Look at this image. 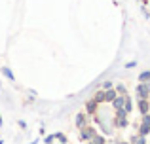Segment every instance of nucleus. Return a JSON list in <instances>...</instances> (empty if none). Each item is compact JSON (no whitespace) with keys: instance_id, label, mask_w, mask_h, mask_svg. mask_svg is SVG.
I'll return each instance as SVG.
<instances>
[{"instance_id":"nucleus-14","label":"nucleus","mask_w":150,"mask_h":144,"mask_svg":"<svg viewBox=\"0 0 150 144\" xmlns=\"http://www.w3.org/2000/svg\"><path fill=\"white\" fill-rule=\"evenodd\" d=\"M91 140L95 142V144H105V138H103V137H97V135H95V137L91 138Z\"/></svg>"},{"instance_id":"nucleus-19","label":"nucleus","mask_w":150,"mask_h":144,"mask_svg":"<svg viewBox=\"0 0 150 144\" xmlns=\"http://www.w3.org/2000/svg\"><path fill=\"white\" fill-rule=\"evenodd\" d=\"M53 140H55V135H50V137L46 138V144H51V142H53Z\"/></svg>"},{"instance_id":"nucleus-7","label":"nucleus","mask_w":150,"mask_h":144,"mask_svg":"<svg viewBox=\"0 0 150 144\" xmlns=\"http://www.w3.org/2000/svg\"><path fill=\"white\" fill-rule=\"evenodd\" d=\"M148 99H139V110H141V114H148Z\"/></svg>"},{"instance_id":"nucleus-21","label":"nucleus","mask_w":150,"mask_h":144,"mask_svg":"<svg viewBox=\"0 0 150 144\" xmlns=\"http://www.w3.org/2000/svg\"><path fill=\"white\" fill-rule=\"evenodd\" d=\"M88 144H95V142H93V140H91V142H88Z\"/></svg>"},{"instance_id":"nucleus-16","label":"nucleus","mask_w":150,"mask_h":144,"mask_svg":"<svg viewBox=\"0 0 150 144\" xmlns=\"http://www.w3.org/2000/svg\"><path fill=\"white\" fill-rule=\"evenodd\" d=\"M55 138H57V140H61V142H67V137H65V135H61V133L55 135Z\"/></svg>"},{"instance_id":"nucleus-6","label":"nucleus","mask_w":150,"mask_h":144,"mask_svg":"<svg viewBox=\"0 0 150 144\" xmlns=\"http://www.w3.org/2000/svg\"><path fill=\"white\" fill-rule=\"evenodd\" d=\"M116 97H118V91H116V89L110 87V89H106V91H105V100H108V103H112Z\"/></svg>"},{"instance_id":"nucleus-15","label":"nucleus","mask_w":150,"mask_h":144,"mask_svg":"<svg viewBox=\"0 0 150 144\" xmlns=\"http://www.w3.org/2000/svg\"><path fill=\"white\" fill-rule=\"evenodd\" d=\"M116 91H118V93H120V95H125V87H124V85H122V84H118V87H116Z\"/></svg>"},{"instance_id":"nucleus-11","label":"nucleus","mask_w":150,"mask_h":144,"mask_svg":"<svg viewBox=\"0 0 150 144\" xmlns=\"http://www.w3.org/2000/svg\"><path fill=\"white\" fill-rule=\"evenodd\" d=\"M114 125H118V127H125V125H127V119H125V118H116V119H114Z\"/></svg>"},{"instance_id":"nucleus-10","label":"nucleus","mask_w":150,"mask_h":144,"mask_svg":"<svg viewBox=\"0 0 150 144\" xmlns=\"http://www.w3.org/2000/svg\"><path fill=\"white\" fill-rule=\"evenodd\" d=\"M148 133H150V123L143 122V125H141V135H144V137H146Z\"/></svg>"},{"instance_id":"nucleus-3","label":"nucleus","mask_w":150,"mask_h":144,"mask_svg":"<svg viewBox=\"0 0 150 144\" xmlns=\"http://www.w3.org/2000/svg\"><path fill=\"white\" fill-rule=\"evenodd\" d=\"M124 100H125V95H118L116 99L112 100V106H114V110H120V108H124ZM125 110V108H124Z\"/></svg>"},{"instance_id":"nucleus-8","label":"nucleus","mask_w":150,"mask_h":144,"mask_svg":"<svg viewBox=\"0 0 150 144\" xmlns=\"http://www.w3.org/2000/svg\"><path fill=\"white\" fill-rule=\"evenodd\" d=\"M124 108H125V112H127V114H129V112H131V110H133V103H131V97H129V95H127V93H125V100H124Z\"/></svg>"},{"instance_id":"nucleus-17","label":"nucleus","mask_w":150,"mask_h":144,"mask_svg":"<svg viewBox=\"0 0 150 144\" xmlns=\"http://www.w3.org/2000/svg\"><path fill=\"white\" fill-rule=\"evenodd\" d=\"M2 72H4V74H6V76H8V78H10V80H13V74H11L10 70H8V68H2Z\"/></svg>"},{"instance_id":"nucleus-2","label":"nucleus","mask_w":150,"mask_h":144,"mask_svg":"<svg viewBox=\"0 0 150 144\" xmlns=\"http://www.w3.org/2000/svg\"><path fill=\"white\" fill-rule=\"evenodd\" d=\"M80 131H82V138H84V140H91V138L95 137V131H93L91 127H88V125L82 127Z\"/></svg>"},{"instance_id":"nucleus-20","label":"nucleus","mask_w":150,"mask_h":144,"mask_svg":"<svg viewBox=\"0 0 150 144\" xmlns=\"http://www.w3.org/2000/svg\"><path fill=\"white\" fill-rule=\"evenodd\" d=\"M137 67V63H135V61H131V63H127V65H125V68H135Z\"/></svg>"},{"instance_id":"nucleus-4","label":"nucleus","mask_w":150,"mask_h":144,"mask_svg":"<svg viewBox=\"0 0 150 144\" xmlns=\"http://www.w3.org/2000/svg\"><path fill=\"white\" fill-rule=\"evenodd\" d=\"M88 125V119H86V114L84 112H80V114H76V127L78 129H82V127Z\"/></svg>"},{"instance_id":"nucleus-5","label":"nucleus","mask_w":150,"mask_h":144,"mask_svg":"<svg viewBox=\"0 0 150 144\" xmlns=\"http://www.w3.org/2000/svg\"><path fill=\"white\" fill-rule=\"evenodd\" d=\"M97 106H99V103H97L95 99L88 100V104H86V110H88V114H95V112H97Z\"/></svg>"},{"instance_id":"nucleus-18","label":"nucleus","mask_w":150,"mask_h":144,"mask_svg":"<svg viewBox=\"0 0 150 144\" xmlns=\"http://www.w3.org/2000/svg\"><path fill=\"white\" fill-rule=\"evenodd\" d=\"M110 87H112V81H105V84H103V89H105V91L110 89Z\"/></svg>"},{"instance_id":"nucleus-1","label":"nucleus","mask_w":150,"mask_h":144,"mask_svg":"<svg viewBox=\"0 0 150 144\" xmlns=\"http://www.w3.org/2000/svg\"><path fill=\"white\" fill-rule=\"evenodd\" d=\"M148 95H150V84L148 81H141L137 85V97L139 99H148Z\"/></svg>"},{"instance_id":"nucleus-12","label":"nucleus","mask_w":150,"mask_h":144,"mask_svg":"<svg viewBox=\"0 0 150 144\" xmlns=\"http://www.w3.org/2000/svg\"><path fill=\"white\" fill-rule=\"evenodd\" d=\"M133 144H146V138H144V135H141V133H139V137H135Z\"/></svg>"},{"instance_id":"nucleus-13","label":"nucleus","mask_w":150,"mask_h":144,"mask_svg":"<svg viewBox=\"0 0 150 144\" xmlns=\"http://www.w3.org/2000/svg\"><path fill=\"white\" fill-rule=\"evenodd\" d=\"M150 80V70H146V72H143L139 76V81H148Z\"/></svg>"},{"instance_id":"nucleus-22","label":"nucleus","mask_w":150,"mask_h":144,"mask_svg":"<svg viewBox=\"0 0 150 144\" xmlns=\"http://www.w3.org/2000/svg\"><path fill=\"white\" fill-rule=\"evenodd\" d=\"M120 144H127V142H120Z\"/></svg>"},{"instance_id":"nucleus-9","label":"nucleus","mask_w":150,"mask_h":144,"mask_svg":"<svg viewBox=\"0 0 150 144\" xmlns=\"http://www.w3.org/2000/svg\"><path fill=\"white\" fill-rule=\"evenodd\" d=\"M93 99H95V100H97L99 104H101V103H105V89H101V91H97L95 95H93Z\"/></svg>"}]
</instances>
